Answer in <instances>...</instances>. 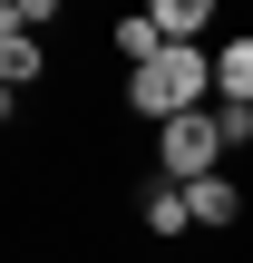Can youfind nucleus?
I'll list each match as a JSON object with an SVG mask.
<instances>
[{
	"instance_id": "obj_1",
	"label": "nucleus",
	"mask_w": 253,
	"mask_h": 263,
	"mask_svg": "<svg viewBox=\"0 0 253 263\" xmlns=\"http://www.w3.org/2000/svg\"><path fill=\"white\" fill-rule=\"evenodd\" d=\"M205 98H215V49H205V39H185V49H166L156 68L127 78V107L156 117V127H166V117H195Z\"/></svg>"
},
{
	"instance_id": "obj_2",
	"label": "nucleus",
	"mask_w": 253,
	"mask_h": 263,
	"mask_svg": "<svg viewBox=\"0 0 253 263\" xmlns=\"http://www.w3.org/2000/svg\"><path fill=\"white\" fill-rule=\"evenodd\" d=\"M156 156H166V185H205V176H215V156H224V127H215V107H195V117H166V127H156Z\"/></svg>"
},
{
	"instance_id": "obj_3",
	"label": "nucleus",
	"mask_w": 253,
	"mask_h": 263,
	"mask_svg": "<svg viewBox=\"0 0 253 263\" xmlns=\"http://www.w3.org/2000/svg\"><path fill=\"white\" fill-rule=\"evenodd\" d=\"M107 49H117V59H127V78H137V68H156V59H166L176 39L156 29V10H117V29H107Z\"/></svg>"
},
{
	"instance_id": "obj_4",
	"label": "nucleus",
	"mask_w": 253,
	"mask_h": 263,
	"mask_svg": "<svg viewBox=\"0 0 253 263\" xmlns=\"http://www.w3.org/2000/svg\"><path fill=\"white\" fill-rule=\"evenodd\" d=\"M0 78H10V107L49 78V49H39V29H0Z\"/></svg>"
},
{
	"instance_id": "obj_5",
	"label": "nucleus",
	"mask_w": 253,
	"mask_h": 263,
	"mask_svg": "<svg viewBox=\"0 0 253 263\" xmlns=\"http://www.w3.org/2000/svg\"><path fill=\"white\" fill-rule=\"evenodd\" d=\"M185 205H195V234H224V224H244V185H234V176H205V185H185Z\"/></svg>"
},
{
	"instance_id": "obj_6",
	"label": "nucleus",
	"mask_w": 253,
	"mask_h": 263,
	"mask_svg": "<svg viewBox=\"0 0 253 263\" xmlns=\"http://www.w3.org/2000/svg\"><path fill=\"white\" fill-rule=\"evenodd\" d=\"M215 98H224V107H253V29H234V39L215 49Z\"/></svg>"
},
{
	"instance_id": "obj_7",
	"label": "nucleus",
	"mask_w": 253,
	"mask_h": 263,
	"mask_svg": "<svg viewBox=\"0 0 253 263\" xmlns=\"http://www.w3.org/2000/svg\"><path fill=\"white\" fill-rule=\"evenodd\" d=\"M146 10H156V29L185 49V39H205V29H215V10H224V0H146Z\"/></svg>"
},
{
	"instance_id": "obj_8",
	"label": "nucleus",
	"mask_w": 253,
	"mask_h": 263,
	"mask_svg": "<svg viewBox=\"0 0 253 263\" xmlns=\"http://www.w3.org/2000/svg\"><path fill=\"white\" fill-rule=\"evenodd\" d=\"M146 234H195V205H185V185H146Z\"/></svg>"
},
{
	"instance_id": "obj_9",
	"label": "nucleus",
	"mask_w": 253,
	"mask_h": 263,
	"mask_svg": "<svg viewBox=\"0 0 253 263\" xmlns=\"http://www.w3.org/2000/svg\"><path fill=\"white\" fill-rule=\"evenodd\" d=\"M68 0H0V29H49Z\"/></svg>"
},
{
	"instance_id": "obj_10",
	"label": "nucleus",
	"mask_w": 253,
	"mask_h": 263,
	"mask_svg": "<svg viewBox=\"0 0 253 263\" xmlns=\"http://www.w3.org/2000/svg\"><path fill=\"white\" fill-rule=\"evenodd\" d=\"M215 127H224V156H244V146H253V107H215Z\"/></svg>"
}]
</instances>
